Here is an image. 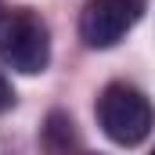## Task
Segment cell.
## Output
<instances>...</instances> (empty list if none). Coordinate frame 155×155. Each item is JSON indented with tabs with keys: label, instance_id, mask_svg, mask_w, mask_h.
Returning <instances> with one entry per match:
<instances>
[{
	"label": "cell",
	"instance_id": "1",
	"mask_svg": "<svg viewBox=\"0 0 155 155\" xmlns=\"http://www.w3.org/2000/svg\"><path fill=\"white\" fill-rule=\"evenodd\" d=\"M97 126L101 134L112 141V144H123V148H134L141 144L155 126V108L152 101L130 87V83H108L97 97Z\"/></svg>",
	"mask_w": 155,
	"mask_h": 155
},
{
	"label": "cell",
	"instance_id": "2",
	"mask_svg": "<svg viewBox=\"0 0 155 155\" xmlns=\"http://www.w3.org/2000/svg\"><path fill=\"white\" fill-rule=\"evenodd\" d=\"M0 58L22 76H36L51 61V33L47 22L29 7L0 11Z\"/></svg>",
	"mask_w": 155,
	"mask_h": 155
},
{
	"label": "cell",
	"instance_id": "3",
	"mask_svg": "<svg viewBox=\"0 0 155 155\" xmlns=\"http://www.w3.org/2000/svg\"><path fill=\"white\" fill-rule=\"evenodd\" d=\"M148 11V0H87L79 15V40L90 51H108Z\"/></svg>",
	"mask_w": 155,
	"mask_h": 155
},
{
	"label": "cell",
	"instance_id": "4",
	"mask_svg": "<svg viewBox=\"0 0 155 155\" xmlns=\"http://www.w3.org/2000/svg\"><path fill=\"white\" fill-rule=\"evenodd\" d=\"M7 108H15V90H11L7 76L0 72V112H7Z\"/></svg>",
	"mask_w": 155,
	"mask_h": 155
}]
</instances>
